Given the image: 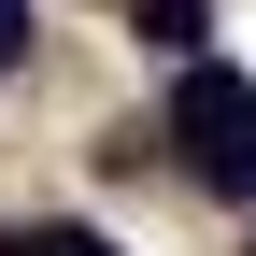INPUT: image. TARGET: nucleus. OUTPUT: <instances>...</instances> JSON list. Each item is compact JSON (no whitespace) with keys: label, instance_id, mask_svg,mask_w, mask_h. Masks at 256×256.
Instances as JSON below:
<instances>
[{"label":"nucleus","instance_id":"obj_3","mask_svg":"<svg viewBox=\"0 0 256 256\" xmlns=\"http://www.w3.org/2000/svg\"><path fill=\"white\" fill-rule=\"evenodd\" d=\"M0 256H114V242L72 228V214H28V228H0Z\"/></svg>","mask_w":256,"mask_h":256},{"label":"nucleus","instance_id":"obj_2","mask_svg":"<svg viewBox=\"0 0 256 256\" xmlns=\"http://www.w3.org/2000/svg\"><path fill=\"white\" fill-rule=\"evenodd\" d=\"M128 28H142V43L171 57V72H185V57H214V14H200V0H142Z\"/></svg>","mask_w":256,"mask_h":256},{"label":"nucleus","instance_id":"obj_4","mask_svg":"<svg viewBox=\"0 0 256 256\" xmlns=\"http://www.w3.org/2000/svg\"><path fill=\"white\" fill-rule=\"evenodd\" d=\"M28 43H43V0H0V72H28Z\"/></svg>","mask_w":256,"mask_h":256},{"label":"nucleus","instance_id":"obj_1","mask_svg":"<svg viewBox=\"0 0 256 256\" xmlns=\"http://www.w3.org/2000/svg\"><path fill=\"white\" fill-rule=\"evenodd\" d=\"M156 142H185V171H200L214 200H256V72L185 57V72H171V114H156Z\"/></svg>","mask_w":256,"mask_h":256}]
</instances>
